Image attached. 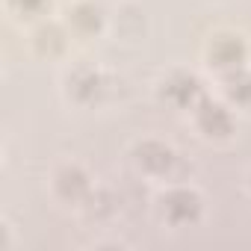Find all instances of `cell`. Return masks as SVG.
<instances>
[{"label":"cell","instance_id":"11","mask_svg":"<svg viewBox=\"0 0 251 251\" xmlns=\"http://www.w3.org/2000/svg\"><path fill=\"white\" fill-rule=\"evenodd\" d=\"M15 6L21 12H27V15H36V12H42L48 6V0H15Z\"/></svg>","mask_w":251,"mask_h":251},{"label":"cell","instance_id":"5","mask_svg":"<svg viewBox=\"0 0 251 251\" xmlns=\"http://www.w3.org/2000/svg\"><path fill=\"white\" fill-rule=\"evenodd\" d=\"M56 186H59V195H62V198H71V201H77V198H83V195L89 192V180H86V175H83L80 169H74V166L59 172Z\"/></svg>","mask_w":251,"mask_h":251},{"label":"cell","instance_id":"9","mask_svg":"<svg viewBox=\"0 0 251 251\" xmlns=\"http://www.w3.org/2000/svg\"><path fill=\"white\" fill-rule=\"evenodd\" d=\"M227 92H230L233 100H239V103H251V74L236 71V74L227 80Z\"/></svg>","mask_w":251,"mask_h":251},{"label":"cell","instance_id":"4","mask_svg":"<svg viewBox=\"0 0 251 251\" xmlns=\"http://www.w3.org/2000/svg\"><path fill=\"white\" fill-rule=\"evenodd\" d=\"M139 163L148 172H169L175 163V154L163 142H145V145H139Z\"/></svg>","mask_w":251,"mask_h":251},{"label":"cell","instance_id":"8","mask_svg":"<svg viewBox=\"0 0 251 251\" xmlns=\"http://www.w3.org/2000/svg\"><path fill=\"white\" fill-rule=\"evenodd\" d=\"M98 86H100V80H98L95 71H77L74 80H71V92H74L77 98H83V100L95 98V95H98Z\"/></svg>","mask_w":251,"mask_h":251},{"label":"cell","instance_id":"2","mask_svg":"<svg viewBox=\"0 0 251 251\" xmlns=\"http://www.w3.org/2000/svg\"><path fill=\"white\" fill-rule=\"evenodd\" d=\"M198 124H201V130L210 133V136H227L230 133V115H227V109L219 106V103H210V100L201 103Z\"/></svg>","mask_w":251,"mask_h":251},{"label":"cell","instance_id":"10","mask_svg":"<svg viewBox=\"0 0 251 251\" xmlns=\"http://www.w3.org/2000/svg\"><path fill=\"white\" fill-rule=\"evenodd\" d=\"M36 45H39V50H48V53H56V50H62V33L56 30V27H42L39 33H36Z\"/></svg>","mask_w":251,"mask_h":251},{"label":"cell","instance_id":"6","mask_svg":"<svg viewBox=\"0 0 251 251\" xmlns=\"http://www.w3.org/2000/svg\"><path fill=\"white\" fill-rule=\"evenodd\" d=\"M166 95H169L175 103L186 106V103H192V100L198 98V80L189 77V74H175V77L166 83Z\"/></svg>","mask_w":251,"mask_h":251},{"label":"cell","instance_id":"3","mask_svg":"<svg viewBox=\"0 0 251 251\" xmlns=\"http://www.w3.org/2000/svg\"><path fill=\"white\" fill-rule=\"evenodd\" d=\"M210 56H213V62L219 68H239V62L245 56V48L233 36H219L213 42V48H210Z\"/></svg>","mask_w":251,"mask_h":251},{"label":"cell","instance_id":"1","mask_svg":"<svg viewBox=\"0 0 251 251\" xmlns=\"http://www.w3.org/2000/svg\"><path fill=\"white\" fill-rule=\"evenodd\" d=\"M163 210L172 222H189L198 216V195L189 189H175L163 198Z\"/></svg>","mask_w":251,"mask_h":251},{"label":"cell","instance_id":"7","mask_svg":"<svg viewBox=\"0 0 251 251\" xmlns=\"http://www.w3.org/2000/svg\"><path fill=\"white\" fill-rule=\"evenodd\" d=\"M71 24H74L80 33H92V30H98V24H100V12H98L92 3H80V6L71 12Z\"/></svg>","mask_w":251,"mask_h":251}]
</instances>
